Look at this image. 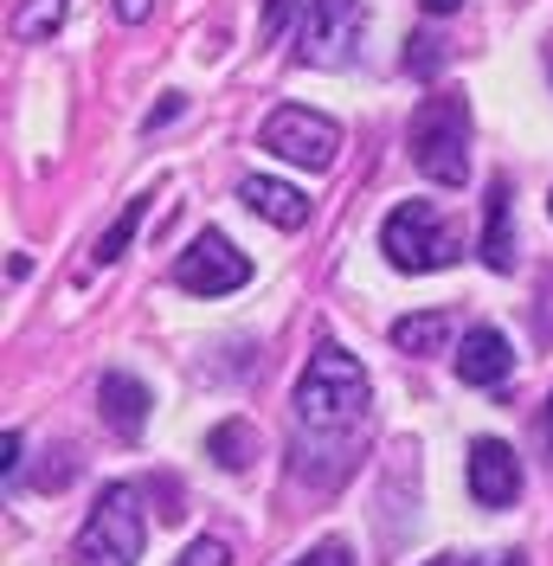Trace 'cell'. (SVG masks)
<instances>
[{
	"instance_id": "6da1fadb",
	"label": "cell",
	"mask_w": 553,
	"mask_h": 566,
	"mask_svg": "<svg viewBox=\"0 0 553 566\" xmlns=\"http://www.w3.org/2000/svg\"><path fill=\"white\" fill-rule=\"evenodd\" d=\"M290 406H296V458L303 463L310 451H328L335 458V470H354V458H361V431H367V406H374V392H367V367L354 360L347 348H335V342H322V348L310 354V367H303V380H296V392H290Z\"/></svg>"
},
{
	"instance_id": "7402d4cb",
	"label": "cell",
	"mask_w": 553,
	"mask_h": 566,
	"mask_svg": "<svg viewBox=\"0 0 553 566\" xmlns=\"http://www.w3.org/2000/svg\"><path fill=\"white\" fill-rule=\"evenodd\" d=\"M174 116H180V97H168V104H155V109H148V116H142V129L155 136V129H168Z\"/></svg>"
},
{
	"instance_id": "4316f807",
	"label": "cell",
	"mask_w": 553,
	"mask_h": 566,
	"mask_svg": "<svg viewBox=\"0 0 553 566\" xmlns=\"http://www.w3.org/2000/svg\"><path fill=\"white\" fill-rule=\"evenodd\" d=\"M502 566H528V560H521V554H509V560H502Z\"/></svg>"
},
{
	"instance_id": "30bf717a",
	"label": "cell",
	"mask_w": 553,
	"mask_h": 566,
	"mask_svg": "<svg viewBox=\"0 0 553 566\" xmlns=\"http://www.w3.org/2000/svg\"><path fill=\"white\" fill-rule=\"evenodd\" d=\"M97 399H104V424L116 431V438H142V431H148V406H155V392L142 387L136 374H104Z\"/></svg>"
},
{
	"instance_id": "9c48e42d",
	"label": "cell",
	"mask_w": 553,
	"mask_h": 566,
	"mask_svg": "<svg viewBox=\"0 0 553 566\" xmlns=\"http://www.w3.org/2000/svg\"><path fill=\"white\" fill-rule=\"evenodd\" d=\"M515 374V348L502 328H470L463 348H457V380L463 387H502Z\"/></svg>"
},
{
	"instance_id": "8992f818",
	"label": "cell",
	"mask_w": 553,
	"mask_h": 566,
	"mask_svg": "<svg viewBox=\"0 0 553 566\" xmlns=\"http://www.w3.org/2000/svg\"><path fill=\"white\" fill-rule=\"evenodd\" d=\"M174 283H180L187 296H232V290H244V283H251V258H244L226 232H200L194 245L180 251Z\"/></svg>"
},
{
	"instance_id": "4fadbf2b",
	"label": "cell",
	"mask_w": 553,
	"mask_h": 566,
	"mask_svg": "<svg viewBox=\"0 0 553 566\" xmlns=\"http://www.w3.org/2000/svg\"><path fill=\"white\" fill-rule=\"evenodd\" d=\"M450 342V316H438V310H431V316H399L393 322V348L399 354H438Z\"/></svg>"
},
{
	"instance_id": "7a4b0ae2",
	"label": "cell",
	"mask_w": 553,
	"mask_h": 566,
	"mask_svg": "<svg viewBox=\"0 0 553 566\" xmlns=\"http://www.w3.org/2000/svg\"><path fill=\"white\" fill-rule=\"evenodd\" d=\"M413 168L425 180H438V187H463L470 180V97L463 91H438V97H425L413 116Z\"/></svg>"
},
{
	"instance_id": "d4e9b609",
	"label": "cell",
	"mask_w": 553,
	"mask_h": 566,
	"mask_svg": "<svg viewBox=\"0 0 553 566\" xmlns=\"http://www.w3.org/2000/svg\"><path fill=\"white\" fill-rule=\"evenodd\" d=\"M418 7H425V13H438V20H445V13H457V7H463V0H418Z\"/></svg>"
},
{
	"instance_id": "277c9868",
	"label": "cell",
	"mask_w": 553,
	"mask_h": 566,
	"mask_svg": "<svg viewBox=\"0 0 553 566\" xmlns=\"http://www.w3.org/2000/svg\"><path fill=\"white\" fill-rule=\"evenodd\" d=\"M380 251L393 271H445V264H457L463 258V245H457V232H450L445 219H438V207L431 200H406V207L386 212L380 226Z\"/></svg>"
},
{
	"instance_id": "ac0fdd59",
	"label": "cell",
	"mask_w": 553,
	"mask_h": 566,
	"mask_svg": "<svg viewBox=\"0 0 553 566\" xmlns=\"http://www.w3.org/2000/svg\"><path fill=\"white\" fill-rule=\"evenodd\" d=\"M226 560H232V547H226V541H212V534H207V541H194V547H187V554H180L174 566H226Z\"/></svg>"
},
{
	"instance_id": "52a82bcc",
	"label": "cell",
	"mask_w": 553,
	"mask_h": 566,
	"mask_svg": "<svg viewBox=\"0 0 553 566\" xmlns=\"http://www.w3.org/2000/svg\"><path fill=\"white\" fill-rule=\"evenodd\" d=\"M264 148L283 155L290 168H328L335 161V148H342V129L328 123V116H315L303 104H283L264 116Z\"/></svg>"
},
{
	"instance_id": "ba28073f",
	"label": "cell",
	"mask_w": 553,
	"mask_h": 566,
	"mask_svg": "<svg viewBox=\"0 0 553 566\" xmlns=\"http://www.w3.org/2000/svg\"><path fill=\"white\" fill-rule=\"evenodd\" d=\"M470 495H477L483 509H509L521 495V458L502 438H477V444H470Z\"/></svg>"
},
{
	"instance_id": "d6986e66",
	"label": "cell",
	"mask_w": 553,
	"mask_h": 566,
	"mask_svg": "<svg viewBox=\"0 0 553 566\" xmlns=\"http://www.w3.org/2000/svg\"><path fill=\"white\" fill-rule=\"evenodd\" d=\"M290 13H296V0H258V27H264V39L283 33V27H290Z\"/></svg>"
},
{
	"instance_id": "44dd1931",
	"label": "cell",
	"mask_w": 553,
	"mask_h": 566,
	"mask_svg": "<svg viewBox=\"0 0 553 566\" xmlns=\"http://www.w3.org/2000/svg\"><path fill=\"white\" fill-rule=\"evenodd\" d=\"M20 451H27V438H20V431H0V476L20 470Z\"/></svg>"
},
{
	"instance_id": "5b68a950",
	"label": "cell",
	"mask_w": 553,
	"mask_h": 566,
	"mask_svg": "<svg viewBox=\"0 0 553 566\" xmlns=\"http://www.w3.org/2000/svg\"><path fill=\"white\" fill-rule=\"evenodd\" d=\"M361 33H367V0H310L303 39H296V65H310V71L354 65Z\"/></svg>"
},
{
	"instance_id": "e0dca14e",
	"label": "cell",
	"mask_w": 553,
	"mask_h": 566,
	"mask_svg": "<svg viewBox=\"0 0 553 566\" xmlns=\"http://www.w3.org/2000/svg\"><path fill=\"white\" fill-rule=\"evenodd\" d=\"M445 39H425V33H413L406 39V71H418V77H431V71L445 65V52H438Z\"/></svg>"
},
{
	"instance_id": "3957f363",
	"label": "cell",
	"mask_w": 553,
	"mask_h": 566,
	"mask_svg": "<svg viewBox=\"0 0 553 566\" xmlns=\"http://www.w3.org/2000/svg\"><path fill=\"white\" fill-rule=\"evenodd\" d=\"M142 541H148L142 495L129 490V483H109V490L91 502V515H84L77 541H71V560L77 566H136Z\"/></svg>"
},
{
	"instance_id": "8fae6325",
	"label": "cell",
	"mask_w": 553,
	"mask_h": 566,
	"mask_svg": "<svg viewBox=\"0 0 553 566\" xmlns=\"http://www.w3.org/2000/svg\"><path fill=\"white\" fill-rule=\"evenodd\" d=\"M239 200H244L251 212H258V219L283 226V232H303V226H310V200H303V193H296L290 180H264V175H251V180L239 187Z\"/></svg>"
},
{
	"instance_id": "5bb4252c",
	"label": "cell",
	"mask_w": 553,
	"mask_h": 566,
	"mask_svg": "<svg viewBox=\"0 0 553 566\" xmlns=\"http://www.w3.org/2000/svg\"><path fill=\"white\" fill-rule=\"evenodd\" d=\"M142 212H148V200H129V207H123V219H116L104 239H97V251H91V264H97V271H104V264H116V258L129 251V239H136V226H142Z\"/></svg>"
},
{
	"instance_id": "9a60e30c",
	"label": "cell",
	"mask_w": 553,
	"mask_h": 566,
	"mask_svg": "<svg viewBox=\"0 0 553 566\" xmlns=\"http://www.w3.org/2000/svg\"><path fill=\"white\" fill-rule=\"evenodd\" d=\"M71 0H27L20 13H13V33L20 39H52L59 33V20H65Z\"/></svg>"
},
{
	"instance_id": "484cf974",
	"label": "cell",
	"mask_w": 553,
	"mask_h": 566,
	"mask_svg": "<svg viewBox=\"0 0 553 566\" xmlns=\"http://www.w3.org/2000/svg\"><path fill=\"white\" fill-rule=\"evenodd\" d=\"M425 566H470L463 554H438V560H425Z\"/></svg>"
},
{
	"instance_id": "7c38bea8",
	"label": "cell",
	"mask_w": 553,
	"mask_h": 566,
	"mask_svg": "<svg viewBox=\"0 0 553 566\" xmlns=\"http://www.w3.org/2000/svg\"><path fill=\"white\" fill-rule=\"evenodd\" d=\"M489 219H483V264L515 271V226H509V180H489Z\"/></svg>"
},
{
	"instance_id": "83f0119b",
	"label": "cell",
	"mask_w": 553,
	"mask_h": 566,
	"mask_svg": "<svg viewBox=\"0 0 553 566\" xmlns=\"http://www.w3.org/2000/svg\"><path fill=\"white\" fill-rule=\"evenodd\" d=\"M547 212H553V200H547Z\"/></svg>"
},
{
	"instance_id": "2e32d148",
	"label": "cell",
	"mask_w": 553,
	"mask_h": 566,
	"mask_svg": "<svg viewBox=\"0 0 553 566\" xmlns=\"http://www.w3.org/2000/svg\"><path fill=\"white\" fill-rule=\"evenodd\" d=\"M212 458L226 463V470H244V463H251V431H244V424H219V431H212Z\"/></svg>"
},
{
	"instance_id": "ffe728a7",
	"label": "cell",
	"mask_w": 553,
	"mask_h": 566,
	"mask_svg": "<svg viewBox=\"0 0 553 566\" xmlns=\"http://www.w3.org/2000/svg\"><path fill=\"white\" fill-rule=\"evenodd\" d=\"M290 566H354V560H347V547H342V541H322V547H310L303 560H290Z\"/></svg>"
},
{
	"instance_id": "cb8c5ba5",
	"label": "cell",
	"mask_w": 553,
	"mask_h": 566,
	"mask_svg": "<svg viewBox=\"0 0 553 566\" xmlns=\"http://www.w3.org/2000/svg\"><path fill=\"white\" fill-rule=\"evenodd\" d=\"M541 444H547V463H553V392H547V406H541Z\"/></svg>"
},
{
	"instance_id": "603a6c76",
	"label": "cell",
	"mask_w": 553,
	"mask_h": 566,
	"mask_svg": "<svg viewBox=\"0 0 553 566\" xmlns=\"http://www.w3.org/2000/svg\"><path fill=\"white\" fill-rule=\"evenodd\" d=\"M148 7H155V0H116V13H123L129 27H136V20H148Z\"/></svg>"
}]
</instances>
